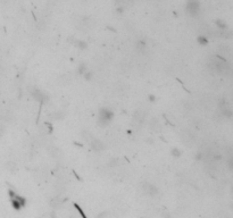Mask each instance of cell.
Returning a JSON list of instances; mask_svg holds the SVG:
<instances>
[{"instance_id":"obj_1","label":"cell","mask_w":233,"mask_h":218,"mask_svg":"<svg viewBox=\"0 0 233 218\" xmlns=\"http://www.w3.org/2000/svg\"><path fill=\"white\" fill-rule=\"evenodd\" d=\"M186 10L192 16L198 15L200 11L199 0H188V2H186Z\"/></svg>"},{"instance_id":"obj_2","label":"cell","mask_w":233,"mask_h":218,"mask_svg":"<svg viewBox=\"0 0 233 218\" xmlns=\"http://www.w3.org/2000/svg\"><path fill=\"white\" fill-rule=\"evenodd\" d=\"M9 195H10V200L13 202V206L15 209H21L25 205V199L20 197V195L16 194V193H14L13 191L9 192Z\"/></svg>"},{"instance_id":"obj_3","label":"cell","mask_w":233,"mask_h":218,"mask_svg":"<svg viewBox=\"0 0 233 218\" xmlns=\"http://www.w3.org/2000/svg\"><path fill=\"white\" fill-rule=\"evenodd\" d=\"M31 94H32V97H33L35 100H38L39 102L43 103L48 100V96H47L46 93H44L43 91H41V90L37 89V88L31 89Z\"/></svg>"},{"instance_id":"obj_4","label":"cell","mask_w":233,"mask_h":218,"mask_svg":"<svg viewBox=\"0 0 233 218\" xmlns=\"http://www.w3.org/2000/svg\"><path fill=\"white\" fill-rule=\"evenodd\" d=\"M112 118H113V112L109 111L108 109H103V110L100 111V115H99L100 124L106 125V124H108V123L112 120Z\"/></svg>"},{"instance_id":"obj_5","label":"cell","mask_w":233,"mask_h":218,"mask_svg":"<svg viewBox=\"0 0 233 218\" xmlns=\"http://www.w3.org/2000/svg\"><path fill=\"white\" fill-rule=\"evenodd\" d=\"M90 145H91V148H92L94 151H101V150H103V149H105V145H103V143L98 139H93L92 141H91Z\"/></svg>"},{"instance_id":"obj_6","label":"cell","mask_w":233,"mask_h":218,"mask_svg":"<svg viewBox=\"0 0 233 218\" xmlns=\"http://www.w3.org/2000/svg\"><path fill=\"white\" fill-rule=\"evenodd\" d=\"M143 190H144L146 193H148V194H150V195H155L157 192H158V190H157L153 185L149 184V183H146V184L143 185Z\"/></svg>"},{"instance_id":"obj_7","label":"cell","mask_w":233,"mask_h":218,"mask_svg":"<svg viewBox=\"0 0 233 218\" xmlns=\"http://www.w3.org/2000/svg\"><path fill=\"white\" fill-rule=\"evenodd\" d=\"M198 41H199V43H201V44H206L207 43V39L206 38H203V36H199V38H198Z\"/></svg>"},{"instance_id":"obj_8","label":"cell","mask_w":233,"mask_h":218,"mask_svg":"<svg viewBox=\"0 0 233 218\" xmlns=\"http://www.w3.org/2000/svg\"><path fill=\"white\" fill-rule=\"evenodd\" d=\"M216 24L220 26V29H222V30H225V29H226V25H225V23H221L220 20H218V22H216Z\"/></svg>"},{"instance_id":"obj_9","label":"cell","mask_w":233,"mask_h":218,"mask_svg":"<svg viewBox=\"0 0 233 218\" xmlns=\"http://www.w3.org/2000/svg\"><path fill=\"white\" fill-rule=\"evenodd\" d=\"M172 153H173L175 157H177V156H180L181 152H180V150H179V149H174V150H172Z\"/></svg>"},{"instance_id":"obj_10","label":"cell","mask_w":233,"mask_h":218,"mask_svg":"<svg viewBox=\"0 0 233 218\" xmlns=\"http://www.w3.org/2000/svg\"><path fill=\"white\" fill-rule=\"evenodd\" d=\"M1 133H2V127L0 126V134H1Z\"/></svg>"}]
</instances>
